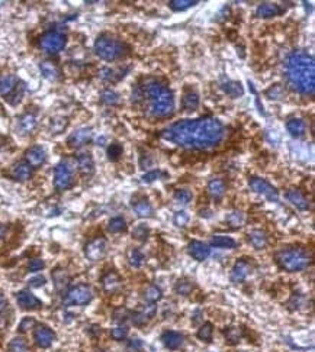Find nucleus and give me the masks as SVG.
<instances>
[{"label":"nucleus","mask_w":315,"mask_h":352,"mask_svg":"<svg viewBox=\"0 0 315 352\" xmlns=\"http://www.w3.org/2000/svg\"><path fill=\"white\" fill-rule=\"evenodd\" d=\"M175 290L176 293L180 294V296H189L193 290V282L187 280V279H182V280L176 282Z\"/></svg>","instance_id":"39"},{"label":"nucleus","mask_w":315,"mask_h":352,"mask_svg":"<svg viewBox=\"0 0 315 352\" xmlns=\"http://www.w3.org/2000/svg\"><path fill=\"white\" fill-rule=\"evenodd\" d=\"M44 267H45V264H44V261H42L41 258H34V259H31V262H29L28 270H29L31 273H36V271H41Z\"/></svg>","instance_id":"55"},{"label":"nucleus","mask_w":315,"mask_h":352,"mask_svg":"<svg viewBox=\"0 0 315 352\" xmlns=\"http://www.w3.org/2000/svg\"><path fill=\"white\" fill-rule=\"evenodd\" d=\"M163 176H164L163 171H160V170H154V171L145 173V174L142 176V181H144V183H153V181H156V180H160Z\"/></svg>","instance_id":"52"},{"label":"nucleus","mask_w":315,"mask_h":352,"mask_svg":"<svg viewBox=\"0 0 315 352\" xmlns=\"http://www.w3.org/2000/svg\"><path fill=\"white\" fill-rule=\"evenodd\" d=\"M275 261L286 273H299L311 265V255L304 248L288 247L275 254Z\"/></svg>","instance_id":"4"},{"label":"nucleus","mask_w":315,"mask_h":352,"mask_svg":"<svg viewBox=\"0 0 315 352\" xmlns=\"http://www.w3.org/2000/svg\"><path fill=\"white\" fill-rule=\"evenodd\" d=\"M77 167L83 174H92L95 171V161L90 154H80L77 157Z\"/></svg>","instance_id":"27"},{"label":"nucleus","mask_w":315,"mask_h":352,"mask_svg":"<svg viewBox=\"0 0 315 352\" xmlns=\"http://www.w3.org/2000/svg\"><path fill=\"white\" fill-rule=\"evenodd\" d=\"M95 54L104 61H116L125 55V44L112 36H99L95 42Z\"/></svg>","instance_id":"5"},{"label":"nucleus","mask_w":315,"mask_h":352,"mask_svg":"<svg viewBox=\"0 0 315 352\" xmlns=\"http://www.w3.org/2000/svg\"><path fill=\"white\" fill-rule=\"evenodd\" d=\"M225 190H227L225 183L221 178H212L208 183V193L215 200L222 199V196L225 194Z\"/></svg>","instance_id":"26"},{"label":"nucleus","mask_w":315,"mask_h":352,"mask_svg":"<svg viewBox=\"0 0 315 352\" xmlns=\"http://www.w3.org/2000/svg\"><path fill=\"white\" fill-rule=\"evenodd\" d=\"M251 273V265L250 262H247L244 259H240L236 262V265L233 267L231 270V274H230V280L234 284H240L243 282L248 277V274Z\"/></svg>","instance_id":"13"},{"label":"nucleus","mask_w":315,"mask_h":352,"mask_svg":"<svg viewBox=\"0 0 315 352\" xmlns=\"http://www.w3.org/2000/svg\"><path fill=\"white\" fill-rule=\"evenodd\" d=\"M144 297L145 300H148L150 303H156L158 300L163 299V291L157 287V285H148L144 291Z\"/></svg>","instance_id":"37"},{"label":"nucleus","mask_w":315,"mask_h":352,"mask_svg":"<svg viewBox=\"0 0 315 352\" xmlns=\"http://www.w3.org/2000/svg\"><path fill=\"white\" fill-rule=\"evenodd\" d=\"M213 336V325L207 322L201 326V329L198 330V338L204 342H210Z\"/></svg>","instance_id":"42"},{"label":"nucleus","mask_w":315,"mask_h":352,"mask_svg":"<svg viewBox=\"0 0 315 352\" xmlns=\"http://www.w3.org/2000/svg\"><path fill=\"white\" fill-rule=\"evenodd\" d=\"M12 174L16 180L19 181H25V180H29L32 174H34V168L26 163V161H19L13 165L12 168Z\"/></svg>","instance_id":"20"},{"label":"nucleus","mask_w":315,"mask_h":352,"mask_svg":"<svg viewBox=\"0 0 315 352\" xmlns=\"http://www.w3.org/2000/svg\"><path fill=\"white\" fill-rule=\"evenodd\" d=\"M210 245L216 248H225V249H234L237 248V242L230 238V236H225V235H215L212 236L210 239Z\"/></svg>","instance_id":"31"},{"label":"nucleus","mask_w":315,"mask_h":352,"mask_svg":"<svg viewBox=\"0 0 315 352\" xmlns=\"http://www.w3.org/2000/svg\"><path fill=\"white\" fill-rule=\"evenodd\" d=\"M187 251H189V255L196 261H205L210 254V248L201 241H192L187 245Z\"/></svg>","instance_id":"17"},{"label":"nucleus","mask_w":315,"mask_h":352,"mask_svg":"<svg viewBox=\"0 0 315 352\" xmlns=\"http://www.w3.org/2000/svg\"><path fill=\"white\" fill-rule=\"evenodd\" d=\"M144 96L148 99V107L153 116L156 117H169L175 112V96L172 90L158 83L151 81L144 90Z\"/></svg>","instance_id":"3"},{"label":"nucleus","mask_w":315,"mask_h":352,"mask_svg":"<svg viewBox=\"0 0 315 352\" xmlns=\"http://www.w3.org/2000/svg\"><path fill=\"white\" fill-rule=\"evenodd\" d=\"M66 44H67L66 35L57 31H50L39 39V47L47 54H58L60 51L64 49Z\"/></svg>","instance_id":"6"},{"label":"nucleus","mask_w":315,"mask_h":352,"mask_svg":"<svg viewBox=\"0 0 315 352\" xmlns=\"http://www.w3.org/2000/svg\"><path fill=\"white\" fill-rule=\"evenodd\" d=\"M107 229L112 232V234H121V232H125L127 231V222L124 217H113L110 219L109 225H107Z\"/></svg>","instance_id":"38"},{"label":"nucleus","mask_w":315,"mask_h":352,"mask_svg":"<svg viewBox=\"0 0 315 352\" xmlns=\"http://www.w3.org/2000/svg\"><path fill=\"white\" fill-rule=\"evenodd\" d=\"M128 71V69H118V70H113V69H107V67H104L102 70L99 71V77L102 80H106V81H118L121 78H124L125 72Z\"/></svg>","instance_id":"29"},{"label":"nucleus","mask_w":315,"mask_h":352,"mask_svg":"<svg viewBox=\"0 0 315 352\" xmlns=\"http://www.w3.org/2000/svg\"><path fill=\"white\" fill-rule=\"evenodd\" d=\"M132 206H134V211L137 213L138 217H151L153 216V208L150 205V202H147L145 199L138 200V202H132Z\"/></svg>","instance_id":"33"},{"label":"nucleus","mask_w":315,"mask_h":352,"mask_svg":"<svg viewBox=\"0 0 315 352\" xmlns=\"http://www.w3.org/2000/svg\"><path fill=\"white\" fill-rule=\"evenodd\" d=\"M102 284H104V288H105L106 291L113 293V291H116V290L119 288V285H121V279H119V276H118L116 273L110 271V273H107L106 276H104Z\"/></svg>","instance_id":"30"},{"label":"nucleus","mask_w":315,"mask_h":352,"mask_svg":"<svg viewBox=\"0 0 315 352\" xmlns=\"http://www.w3.org/2000/svg\"><path fill=\"white\" fill-rule=\"evenodd\" d=\"M52 280H54L55 287H57L58 290H63V288H66V287L69 285L70 277H69V274H67L64 270H55V271L52 273Z\"/></svg>","instance_id":"36"},{"label":"nucleus","mask_w":315,"mask_h":352,"mask_svg":"<svg viewBox=\"0 0 315 352\" xmlns=\"http://www.w3.org/2000/svg\"><path fill=\"white\" fill-rule=\"evenodd\" d=\"M266 96L269 97V99H280V97H283V90H282V87H280L279 84H275V86H272L270 89H267L266 90Z\"/></svg>","instance_id":"51"},{"label":"nucleus","mask_w":315,"mask_h":352,"mask_svg":"<svg viewBox=\"0 0 315 352\" xmlns=\"http://www.w3.org/2000/svg\"><path fill=\"white\" fill-rule=\"evenodd\" d=\"M26 348H28V345H26L25 339H22V338L13 339L9 345V351L10 352H26Z\"/></svg>","instance_id":"47"},{"label":"nucleus","mask_w":315,"mask_h":352,"mask_svg":"<svg viewBox=\"0 0 315 352\" xmlns=\"http://www.w3.org/2000/svg\"><path fill=\"white\" fill-rule=\"evenodd\" d=\"M74 183L73 178V170L69 165V163L63 161L60 163L55 170H54V186L58 191H66L69 190Z\"/></svg>","instance_id":"8"},{"label":"nucleus","mask_w":315,"mask_h":352,"mask_svg":"<svg viewBox=\"0 0 315 352\" xmlns=\"http://www.w3.org/2000/svg\"><path fill=\"white\" fill-rule=\"evenodd\" d=\"M45 282H47V280H45L44 276H36V277L29 280V285H31V287H42Z\"/></svg>","instance_id":"57"},{"label":"nucleus","mask_w":315,"mask_h":352,"mask_svg":"<svg viewBox=\"0 0 315 352\" xmlns=\"http://www.w3.org/2000/svg\"><path fill=\"white\" fill-rule=\"evenodd\" d=\"M16 302L19 305L21 309L24 310H36L42 307V302L36 297L35 294H32L28 290H22L16 294Z\"/></svg>","instance_id":"11"},{"label":"nucleus","mask_w":315,"mask_h":352,"mask_svg":"<svg viewBox=\"0 0 315 352\" xmlns=\"http://www.w3.org/2000/svg\"><path fill=\"white\" fill-rule=\"evenodd\" d=\"M286 199L299 211H310V202L308 199L296 188H289L286 191Z\"/></svg>","instance_id":"18"},{"label":"nucleus","mask_w":315,"mask_h":352,"mask_svg":"<svg viewBox=\"0 0 315 352\" xmlns=\"http://www.w3.org/2000/svg\"><path fill=\"white\" fill-rule=\"evenodd\" d=\"M39 70L42 72V75L51 81H55L57 78H60V69L55 63L52 61H42L41 66H39Z\"/></svg>","instance_id":"24"},{"label":"nucleus","mask_w":315,"mask_h":352,"mask_svg":"<svg viewBox=\"0 0 315 352\" xmlns=\"http://www.w3.org/2000/svg\"><path fill=\"white\" fill-rule=\"evenodd\" d=\"M3 235H4V228L0 226V238H3Z\"/></svg>","instance_id":"60"},{"label":"nucleus","mask_w":315,"mask_h":352,"mask_svg":"<svg viewBox=\"0 0 315 352\" xmlns=\"http://www.w3.org/2000/svg\"><path fill=\"white\" fill-rule=\"evenodd\" d=\"M93 299V291L89 285L80 284L73 287L66 296V305H74V306H84L90 303Z\"/></svg>","instance_id":"9"},{"label":"nucleus","mask_w":315,"mask_h":352,"mask_svg":"<svg viewBox=\"0 0 315 352\" xmlns=\"http://www.w3.org/2000/svg\"><path fill=\"white\" fill-rule=\"evenodd\" d=\"M25 158H26V163L32 167V168H38L41 167L45 160H47V152L42 146H31L29 149H26L25 152Z\"/></svg>","instance_id":"14"},{"label":"nucleus","mask_w":315,"mask_h":352,"mask_svg":"<svg viewBox=\"0 0 315 352\" xmlns=\"http://www.w3.org/2000/svg\"><path fill=\"white\" fill-rule=\"evenodd\" d=\"M127 352H142V342L140 339H131L127 344Z\"/></svg>","instance_id":"56"},{"label":"nucleus","mask_w":315,"mask_h":352,"mask_svg":"<svg viewBox=\"0 0 315 352\" xmlns=\"http://www.w3.org/2000/svg\"><path fill=\"white\" fill-rule=\"evenodd\" d=\"M156 312H157V307L151 303V305H147V306H144L142 307V310H141V315L145 317L147 320H150V319H153L154 315H156Z\"/></svg>","instance_id":"54"},{"label":"nucleus","mask_w":315,"mask_h":352,"mask_svg":"<svg viewBox=\"0 0 315 352\" xmlns=\"http://www.w3.org/2000/svg\"><path fill=\"white\" fill-rule=\"evenodd\" d=\"M150 235V229L145 225H138L134 231H132V236L138 241H147Z\"/></svg>","instance_id":"49"},{"label":"nucleus","mask_w":315,"mask_h":352,"mask_svg":"<svg viewBox=\"0 0 315 352\" xmlns=\"http://www.w3.org/2000/svg\"><path fill=\"white\" fill-rule=\"evenodd\" d=\"M90 140H92V129L90 128H80V129L74 131L69 137L67 143H69L70 148H80V146L86 145Z\"/></svg>","instance_id":"15"},{"label":"nucleus","mask_w":315,"mask_h":352,"mask_svg":"<svg viewBox=\"0 0 315 352\" xmlns=\"http://www.w3.org/2000/svg\"><path fill=\"white\" fill-rule=\"evenodd\" d=\"M6 307H7V299H6L3 294H0V313H1Z\"/></svg>","instance_id":"59"},{"label":"nucleus","mask_w":315,"mask_h":352,"mask_svg":"<svg viewBox=\"0 0 315 352\" xmlns=\"http://www.w3.org/2000/svg\"><path fill=\"white\" fill-rule=\"evenodd\" d=\"M288 84L302 96H314L315 64L313 55L305 51H293L285 63Z\"/></svg>","instance_id":"2"},{"label":"nucleus","mask_w":315,"mask_h":352,"mask_svg":"<svg viewBox=\"0 0 315 352\" xmlns=\"http://www.w3.org/2000/svg\"><path fill=\"white\" fill-rule=\"evenodd\" d=\"M36 128V117L32 113H25L19 117V131L22 134H32Z\"/></svg>","instance_id":"28"},{"label":"nucleus","mask_w":315,"mask_h":352,"mask_svg":"<svg viewBox=\"0 0 315 352\" xmlns=\"http://www.w3.org/2000/svg\"><path fill=\"white\" fill-rule=\"evenodd\" d=\"M67 126V119L66 117H55L54 120H51V131L52 134H58L63 132Z\"/></svg>","instance_id":"48"},{"label":"nucleus","mask_w":315,"mask_h":352,"mask_svg":"<svg viewBox=\"0 0 315 352\" xmlns=\"http://www.w3.org/2000/svg\"><path fill=\"white\" fill-rule=\"evenodd\" d=\"M127 316H128V312L125 309H118L115 312V320L116 322H124L127 319Z\"/></svg>","instance_id":"58"},{"label":"nucleus","mask_w":315,"mask_h":352,"mask_svg":"<svg viewBox=\"0 0 315 352\" xmlns=\"http://www.w3.org/2000/svg\"><path fill=\"white\" fill-rule=\"evenodd\" d=\"M110 336L115 341H124L128 336V329L125 326H118L110 330Z\"/></svg>","instance_id":"50"},{"label":"nucleus","mask_w":315,"mask_h":352,"mask_svg":"<svg viewBox=\"0 0 315 352\" xmlns=\"http://www.w3.org/2000/svg\"><path fill=\"white\" fill-rule=\"evenodd\" d=\"M128 261H130V264L132 265V267H135V268H138L141 267L142 264H144V261H145V257H144V254L141 252L140 249H130V252H128Z\"/></svg>","instance_id":"40"},{"label":"nucleus","mask_w":315,"mask_h":352,"mask_svg":"<svg viewBox=\"0 0 315 352\" xmlns=\"http://www.w3.org/2000/svg\"><path fill=\"white\" fill-rule=\"evenodd\" d=\"M248 186L254 193H257L260 196H264L269 202H278L279 200V191L276 190V187L273 184H270L264 178L251 177L248 180Z\"/></svg>","instance_id":"7"},{"label":"nucleus","mask_w":315,"mask_h":352,"mask_svg":"<svg viewBox=\"0 0 315 352\" xmlns=\"http://www.w3.org/2000/svg\"><path fill=\"white\" fill-rule=\"evenodd\" d=\"M283 10L279 7V4L275 3H262L256 9V16L260 19H270L275 16H279Z\"/></svg>","instance_id":"19"},{"label":"nucleus","mask_w":315,"mask_h":352,"mask_svg":"<svg viewBox=\"0 0 315 352\" xmlns=\"http://www.w3.org/2000/svg\"><path fill=\"white\" fill-rule=\"evenodd\" d=\"M199 4L198 0H172L169 3V7L175 12H183V10H187L193 6Z\"/></svg>","instance_id":"35"},{"label":"nucleus","mask_w":315,"mask_h":352,"mask_svg":"<svg viewBox=\"0 0 315 352\" xmlns=\"http://www.w3.org/2000/svg\"><path fill=\"white\" fill-rule=\"evenodd\" d=\"M106 248H107V244H106L105 238H96V239L90 241L84 249L86 258L92 262L101 261L105 257Z\"/></svg>","instance_id":"10"},{"label":"nucleus","mask_w":315,"mask_h":352,"mask_svg":"<svg viewBox=\"0 0 315 352\" xmlns=\"http://www.w3.org/2000/svg\"><path fill=\"white\" fill-rule=\"evenodd\" d=\"M173 223L177 228H184L189 223V214L184 211H176L175 216H173Z\"/></svg>","instance_id":"46"},{"label":"nucleus","mask_w":315,"mask_h":352,"mask_svg":"<svg viewBox=\"0 0 315 352\" xmlns=\"http://www.w3.org/2000/svg\"><path fill=\"white\" fill-rule=\"evenodd\" d=\"M175 199L176 202H179L182 205H187L193 199V194H192V191H189L186 188H179V190H176Z\"/></svg>","instance_id":"45"},{"label":"nucleus","mask_w":315,"mask_h":352,"mask_svg":"<svg viewBox=\"0 0 315 352\" xmlns=\"http://www.w3.org/2000/svg\"><path fill=\"white\" fill-rule=\"evenodd\" d=\"M36 325L34 317H25L21 323H19V332H28L29 329H32Z\"/></svg>","instance_id":"53"},{"label":"nucleus","mask_w":315,"mask_h":352,"mask_svg":"<svg viewBox=\"0 0 315 352\" xmlns=\"http://www.w3.org/2000/svg\"><path fill=\"white\" fill-rule=\"evenodd\" d=\"M286 129L293 138H302L307 132V125L302 119L293 117L286 122Z\"/></svg>","instance_id":"21"},{"label":"nucleus","mask_w":315,"mask_h":352,"mask_svg":"<svg viewBox=\"0 0 315 352\" xmlns=\"http://www.w3.org/2000/svg\"><path fill=\"white\" fill-rule=\"evenodd\" d=\"M161 341L164 344L166 348L169 350H177L183 345V336L179 333V332H175V330H167L163 333L161 336Z\"/></svg>","instance_id":"22"},{"label":"nucleus","mask_w":315,"mask_h":352,"mask_svg":"<svg viewBox=\"0 0 315 352\" xmlns=\"http://www.w3.org/2000/svg\"><path fill=\"white\" fill-rule=\"evenodd\" d=\"M101 100H102V103H105V105L113 106L118 103L119 96H118L116 92H113V90H110V89H106V90L102 92V94H101Z\"/></svg>","instance_id":"44"},{"label":"nucleus","mask_w":315,"mask_h":352,"mask_svg":"<svg viewBox=\"0 0 315 352\" xmlns=\"http://www.w3.org/2000/svg\"><path fill=\"white\" fill-rule=\"evenodd\" d=\"M224 335H225V339H227L228 344L236 345V344H238L240 339L243 338V329H241V328H237V326H231V328H228V329L224 332Z\"/></svg>","instance_id":"34"},{"label":"nucleus","mask_w":315,"mask_h":352,"mask_svg":"<svg viewBox=\"0 0 315 352\" xmlns=\"http://www.w3.org/2000/svg\"><path fill=\"white\" fill-rule=\"evenodd\" d=\"M18 90V80L15 75L6 74L3 77H0V94L4 96L7 100L12 97V94H15Z\"/></svg>","instance_id":"16"},{"label":"nucleus","mask_w":315,"mask_h":352,"mask_svg":"<svg viewBox=\"0 0 315 352\" xmlns=\"http://www.w3.org/2000/svg\"><path fill=\"white\" fill-rule=\"evenodd\" d=\"M182 106L184 110L187 112H192V110H196V107L199 106V96L196 92H187L184 93L183 99H182Z\"/></svg>","instance_id":"32"},{"label":"nucleus","mask_w":315,"mask_h":352,"mask_svg":"<svg viewBox=\"0 0 315 352\" xmlns=\"http://www.w3.org/2000/svg\"><path fill=\"white\" fill-rule=\"evenodd\" d=\"M122 154H124V148H122L121 143L113 142V143L109 145V148H107V157H109L110 161H118V160L122 157Z\"/></svg>","instance_id":"43"},{"label":"nucleus","mask_w":315,"mask_h":352,"mask_svg":"<svg viewBox=\"0 0 315 352\" xmlns=\"http://www.w3.org/2000/svg\"><path fill=\"white\" fill-rule=\"evenodd\" d=\"M248 242L254 249H264L267 245V236L263 231L254 229L248 234Z\"/></svg>","instance_id":"25"},{"label":"nucleus","mask_w":315,"mask_h":352,"mask_svg":"<svg viewBox=\"0 0 315 352\" xmlns=\"http://www.w3.org/2000/svg\"><path fill=\"white\" fill-rule=\"evenodd\" d=\"M163 140L186 149H210L224 138V125L215 117L186 119L170 125L161 134Z\"/></svg>","instance_id":"1"},{"label":"nucleus","mask_w":315,"mask_h":352,"mask_svg":"<svg viewBox=\"0 0 315 352\" xmlns=\"http://www.w3.org/2000/svg\"><path fill=\"white\" fill-rule=\"evenodd\" d=\"M34 338H35L36 345L39 348H48L55 341V333L48 326H42L41 325V326H38L35 329Z\"/></svg>","instance_id":"12"},{"label":"nucleus","mask_w":315,"mask_h":352,"mask_svg":"<svg viewBox=\"0 0 315 352\" xmlns=\"http://www.w3.org/2000/svg\"><path fill=\"white\" fill-rule=\"evenodd\" d=\"M222 90L227 96H230L231 99H238V97H243L244 94V87L240 81H227V83H222Z\"/></svg>","instance_id":"23"},{"label":"nucleus","mask_w":315,"mask_h":352,"mask_svg":"<svg viewBox=\"0 0 315 352\" xmlns=\"http://www.w3.org/2000/svg\"><path fill=\"white\" fill-rule=\"evenodd\" d=\"M227 223L233 228H240L243 226L244 223V213L240 211H231L228 216H227Z\"/></svg>","instance_id":"41"}]
</instances>
